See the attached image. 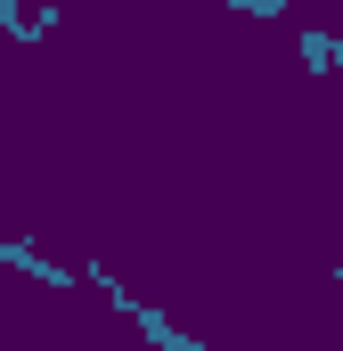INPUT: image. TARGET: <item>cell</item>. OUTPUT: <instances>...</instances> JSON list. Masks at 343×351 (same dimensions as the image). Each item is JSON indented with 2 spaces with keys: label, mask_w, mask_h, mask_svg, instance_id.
Wrapping results in <instances>:
<instances>
[{
  "label": "cell",
  "mask_w": 343,
  "mask_h": 351,
  "mask_svg": "<svg viewBox=\"0 0 343 351\" xmlns=\"http://www.w3.org/2000/svg\"><path fill=\"white\" fill-rule=\"evenodd\" d=\"M123 319H131V327L147 335V351H213V343H196L188 327H172V311H156V302H131Z\"/></svg>",
  "instance_id": "cell-1"
},
{
  "label": "cell",
  "mask_w": 343,
  "mask_h": 351,
  "mask_svg": "<svg viewBox=\"0 0 343 351\" xmlns=\"http://www.w3.org/2000/svg\"><path fill=\"white\" fill-rule=\"evenodd\" d=\"M82 286H90V294H106V311H131V302H139V294H131L106 262H82Z\"/></svg>",
  "instance_id": "cell-4"
},
{
  "label": "cell",
  "mask_w": 343,
  "mask_h": 351,
  "mask_svg": "<svg viewBox=\"0 0 343 351\" xmlns=\"http://www.w3.org/2000/svg\"><path fill=\"white\" fill-rule=\"evenodd\" d=\"M58 25H66V8H16V0H0V33H16V41H41Z\"/></svg>",
  "instance_id": "cell-2"
},
{
  "label": "cell",
  "mask_w": 343,
  "mask_h": 351,
  "mask_svg": "<svg viewBox=\"0 0 343 351\" xmlns=\"http://www.w3.org/2000/svg\"><path fill=\"white\" fill-rule=\"evenodd\" d=\"M327 278H335V286H343V262H335V269H327Z\"/></svg>",
  "instance_id": "cell-6"
},
{
  "label": "cell",
  "mask_w": 343,
  "mask_h": 351,
  "mask_svg": "<svg viewBox=\"0 0 343 351\" xmlns=\"http://www.w3.org/2000/svg\"><path fill=\"white\" fill-rule=\"evenodd\" d=\"M229 8H237V16H254V25H278V16H286V0H229Z\"/></svg>",
  "instance_id": "cell-5"
},
{
  "label": "cell",
  "mask_w": 343,
  "mask_h": 351,
  "mask_svg": "<svg viewBox=\"0 0 343 351\" xmlns=\"http://www.w3.org/2000/svg\"><path fill=\"white\" fill-rule=\"evenodd\" d=\"M335 66H343V33L303 25V74H335Z\"/></svg>",
  "instance_id": "cell-3"
}]
</instances>
